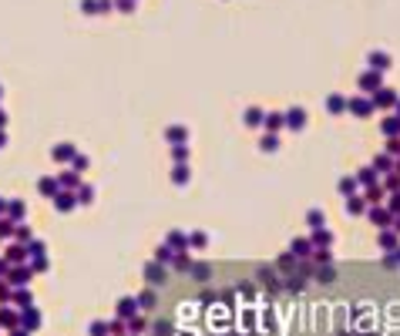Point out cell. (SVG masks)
<instances>
[{
  "mask_svg": "<svg viewBox=\"0 0 400 336\" xmlns=\"http://www.w3.org/2000/svg\"><path fill=\"white\" fill-rule=\"evenodd\" d=\"M360 88H363V91H373V94H377V91H380V71H367V74L360 77Z\"/></svg>",
  "mask_w": 400,
  "mask_h": 336,
  "instance_id": "1",
  "label": "cell"
},
{
  "mask_svg": "<svg viewBox=\"0 0 400 336\" xmlns=\"http://www.w3.org/2000/svg\"><path fill=\"white\" fill-rule=\"evenodd\" d=\"M390 104H397V94L390 91V88H383V91L373 94V108H390Z\"/></svg>",
  "mask_w": 400,
  "mask_h": 336,
  "instance_id": "2",
  "label": "cell"
},
{
  "mask_svg": "<svg viewBox=\"0 0 400 336\" xmlns=\"http://www.w3.org/2000/svg\"><path fill=\"white\" fill-rule=\"evenodd\" d=\"M367 61H370V67H373V71H387V67H390V57L383 54V51H373Z\"/></svg>",
  "mask_w": 400,
  "mask_h": 336,
  "instance_id": "3",
  "label": "cell"
},
{
  "mask_svg": "<svg viewBox=\"0 0 400 336\" xmlns=\"http://www.w3.org/2000/svg\"><path fill=\"white\" fill-rule=\"evenodd\" d=\"M145 276H148V282H152V286H158V282H165V269H162L158 262H152V266L145 269Z\"/></svg>",
  "mask_w": 400,
  "mask_h": 336,
  "instance_id": "4",
  "label": "cell"
},
{
  "mask_svg": "<svg viewBox=\"0 0 400 336\" xmlns=\"http://www.w3.org/2000/svg\"><path fill=\"white\" fill-rule=\"evenodd\" d=\"M286 125H289V128H303V125H306V111H303V108L289 111V114H286Z\"/></svg>",
  "mask_w": 400,
  "mask_h": 336,
  "instance_id": "5",
  "label": "cell"
},
{
  "mask_svg": "<svg viewBox=\"0 0 400 336\" xmlns=\"http://www.w3.org/2000/svg\"><path fill=\"white\" fill-rule=\"evenodd\" d=\"M350 108L357 111V118H370V111H373V101H350Z\"/></svg>",
  "mask_w": 400,
  "mask_h": 336,
  "instance_id": "6",
  "label": "cell"
},
{
  "mask_svg": "<svg viewBox=\"0 0 400 336\" xmlns=\"http://www.w3.org/2000/svg\"><path fill=\"white\" fill-rule=\"evenodd\" d=\"M383 131H387L390 138H397L400 134V118H387V121H383Z\"/></svg>",
  "mask_w": 400,
  "mask_h": 336,
  "instance_id": "7",
  "label": "cell"
},
{
  "mask_svg": "<svg viewBox=\"0 0 400 336\" xmlns=\"http://www.w3.org/2000/svg\"><path fill=\"white\" fill-rule=\"evenodd\" d=\"M306 219H309V225H313V229H320V225L326 222V215H323V212H316V208H313V212H309Z\"/></svg>",
  "mask_w": 400,
  "mask_h": 336,
  "instance_id": "8",
  "label": "cell"
},
{
  "mask_svg": "<svg viewBox=\"0 0 400 336\" xmlns=\"http://www.w3.org/2000/svg\"><path fill=\"white\" fill-rule=\"evenodd\" d=\"M340 192L343 195H353V192H357V182H353V178H340Z\"/></svg>",
  "mask_w": 400,
  "mask_h": 336,
  "instance_id": "9",
  "label": "cell"
},
{
  "mask_svg": "<svg viewBox=\"0 0 400 336\" xmlns=\"http://www.w3.org/2000/svg\"><path fill=\"white\" fill-rule=\"evenodd\" d=\"M171 178H175L178 185H185V182H189V168H185V165H178V168H175V175H171Z\"/></svg>",
  "mask_w": 400,
  "mask_h": 336,
  "instance_id": "10",
  "label": "cell"
},
{
  "mask_svg": "<svg viewBox=\"0 0 400 336\" xmlns=\"http://www.w3.org/2000/svg\"><path fill=\"white\" fill-rule=\"evenodd\" d=\"M343 108H346V101H343V98H336V94H333V98H330V111H333V114H340Z\"/></svg>",
  "mask_w": 400,
  "mask_h": 336,
  "instance_id": "11",
  "label": "cell"
},
{
  "mask_svg": "<svg viewBox=\"0 0 400 336\" xmlns=\"http://www.w3.org/2000/svg\"><path fill=\"white\" fill-rule=\"evenodd\" d=\"M246 121H249V125H259V121H263V111H259V108H249V111H246Z\"/></svg>",
  "mask_w": 400,
  "mask_h": 336,
  "instance_id": "12",
  "label": "cell"
},
{
  "mask_svg": "<svg viewBox=\"0 0 400 336\" xmlns=\"http://www.w3.org/2000/svg\"><path fill=\"white\" fill-rule=\"evenodd\" d=\"M370 219H373L377 225H387V212H383V208H373V212H370Z\"/></svg>",
  "mask_w": 400,
  "mask_h": 336,
  "instance_id": "13",
  "label": "cell"
},
{
  "mask_svg": "<svg viewBox=\"0 0 400 336\" xmlns=\"http://www.w3.org/2000/svg\"><path fill=\"white\" fill-rule=\"evenodd\" d=\"M373 178H377V175H373V168H363V171H360V182H363V185H373Z\"/></svg>",
  "mask_w": 400,
  "mask_h": 336,
  "instance_id": "14",
  "label": "cell"
},
{
  "mask_svg": "<svg viewBox=\"0 0 400 336\" xmlns=\"http://www.w3.org/2000/svg\"><path fill=\"white\" fill-rule=\"evenodd\" d=\"M383 249H394V245H397V235H394V232H383Z\"/></svg>",
  "mask_w": 400,
  "mask_h": 336,
  "instance_id": "15",
  "label": "cell"
},
{
  "mask_svg": "<svg viewBox=\"0 0 400 336\" xmlns=\"http://www.w3.org/2000/svg\"><path fill=\"white\" fill-rule=\"evenodd\" d=\"M276 145H279V141H276V134H266V138H263V151H272Z\"/></svg>",
  "mask_w": 400,
  "mask_h": 336,
  "instance_id": "16",
  "label": "cell"
},
{
  "mask_svg": "<svg viewBox=\"0 0 400 336\" xmlns=\"http://www.w3.org/2000/svg\"><path fill=\"white\" fill-rule=\"evenodd\" d=\"M293 252H296V256H306V252H309V242H303V239L293 242Z\"/></svg>",
  "mask_w": 400,
  "mask_h": 336,
  "instance_id": "17",
  "label": "cell"
},
{
  "mask_svg": "<svg viewBox=\"0 0 400 336\" xmlns=\"http://www.w3.org/2000/svg\"><path fill=\"white\" fill-rule=\"evenodd\" d=\"M54 188H57V182H51V178H44V182H40V192H44V195H51Z\"/></svg>",
  "mask_w": 400,
  "mask_h": 336,
  "instance_id": "18",
  "label": "cell"
},
{
  "mask_svg": "<svg viewBox=\"0 0 400 336\" xmlns=\"http://www.w3.org/2000/svg\"><path fill=\"white\" fill-rule=\"evenodd\" d=\"M185 138V128H171L168 131V141H182Z\"/></svg>",
  "mask_w": 400,
  "mask_h": 336,
  "instance_id": "19",
  "label": "cell"
},
{
  "mask_svg": "<svg viewBox=\"0 0 400 336\" xmlns=\"http://www.w3.org/2000/svg\"><path fill=\"white\" fill-rule=\"evenodd\" d=\"M132 302L134 299H121V309H118V313H121V316H132Z\"/></svg>",
  "mask_w": 400,
  "mask_h": 336,
  "instance_id": "20",
  "label": "cell"
},
{
  "mask_svg": "<svg viewBox=\"0 0 400 336\" xmlns=\"http://www.w3.org/2000/svg\"><path fill=\"white\" fill-rule=\"evenodd\" d=\"M367 199H370V202H380V199H383V188H370V192H367Z\"/></svg>",
  "mask_w": 400,
  "mask_h": 336,
  "instance_id": "21",
  "label": "cell"
},
{
  "mask_svg": "<svg viewBox=\"0 0 400 336\" xmlns=\"http://www.w3.org/2000/svg\"><path fill=\"white\" fill-rule=\"evenodd\" d=\"M346 208H350V212H363V202H360V199H350Z\"/></svg>",
  "mask_w": 400,
  "mask_h": 336,
  "instance_id": "22",
  "label": "cell"
},
{
  "mask_svg": "<svg viewBox=\"0 0 400 336\" xmlns=\"http://www.w3.org/2000/svg\"><path fill=\"white\" fill-rule=\"evenodd\" d=\"M155 333H158V336H168L171 326H168V323H158V326H155Z\"/></svg>",
  "mask_w": 400,
  "mask_h": 336,
  "instance_id": "23",
  "label": "cell"
},
{
  "mask_svg": "<svg viewBox=\"0 0 400 336\" xmlns=\"http://www.w3.org/2000/svg\"><path fill=\"white\" fill-rule=\"evenodd\" d=\"M141 306H145V309H152V306H155V296H152V293H145V296H141Z\"/></svg>",
  "mask_w": 400,
  "mask_h": 336,
  "instance_id": "24",
  "label": "cell"
},
{
  "mask_svg": "<svg viewBox=\"0 0 400 336\" xmlns=\"http://www.w3.org/2000/svg\"><path fill=\"white\" fill-rule=\"evenodd\" d=\"M91 333H95V336H104V333H108V326H104V323H95V326H91Z\"/></svg>",
  "mask_w": 400,
  "mask_h": 336,
  "instance_id": "25",
  "label": "cell"
},
{
  "mask_svg": "<svg viewBox=\"0 0 400 336\" xmlns=\"http://www.w3.org/2000/svg\"><path fill=\"white\" fill-rule=\"evenodd\" d=\"M195 279H209V266H199L195 269Z\"/></svg>",
  "mask_w": 400,
  "mask_h": 336,
  "instance_id": "26",
  "label": "cell"
},
{
  "mask_svg": "<svg viewBox=\"0 0 400 336\" xmlns=\"http://www.w3.org/2000/svg\"><path fill=\"white\" fill-rule=\"evenodd\" d=\"M377 165H380V171H390V158H387V155H380V158H377Z\"/></svg>",
  "mask_w": 400,
  "mask_h": 336,
  "instance_id": "27",
  "label": "cell"
},
{
  "mask_svg": "<svg viewBox=\"0 0 400 336\" xmlns=\"http://www.w3.org/2000/svg\"><path fill=\"white\" fill-rule=\"evenodd\" d=\"M54 155H57V158H71V145H64V148H57Z\"/></svg>",
  "mask_w": 400,
  "mask_h": 336,
  "instance_id": "28",
  "label": "cell"
},
{
  "mask_svg": "<svg viewBox=\"0 0 400 336\" xmlns=\"http://www.w3.org/2000/svg\"><path fill=\"white\" fill-rule=\"evenodd\" d=\"M88 168V158H74V171H84Z\"/></svg>",
  "mask_w": 400,
  "mask_h": 336,
  "instance_id": "29",
  "label": "cell"
},
{
  "mask_svg": "<svg viewBox=\"0 0 400 336\" xmlns=\"http://www.w3.org/2000/svg\"><path fill=\"white\" fill-rule=\"evenodd\" d=\"M390 155H400V138H390Z\"/></svg>",
  "mask_w": 400,
  "mask_h": 336,
  "instance_id": "30",
  "label": "cell"
},
{
  "mask_svg": "<svg viewBox=\"0 0 400 336\" xmlns=\"http://www.w3.org/2000/svg\"><path fill=\"white\" fill-rule=\"evenodd\" d=\"M390 212H400V192H397V199L390 202Z\"/></svg>",
  "mask_w": 400,
  "mask_h": 336,
  "instance_id": "31",
  "label": "cell"
},
{
  "mask_svg": "<svg viewBox=\"0 0 400 336\" xmlns=\"http://www.w3.org/2000/svg\"><path fill=\"white\" fill-rule=\"evenodd\" d=\"M394 229H397V232H400V215H397V219H394Z\"/></svg>",
  "mask_w": 400,
  "mask_h": 336,
  "instance_id": "32",
  "label": "cell"
},
{
  "mask_svg": "<svg viewBox=\"0 0 400 336\" xmlns=\"http://www.w3.org/2000/svg\"><path fill=\"white\" fill-rule=\"evenodd\" d=\"M394 259H397V262H400V249H397V252H394Z\"/></svg>",
  "mask_w": 400,
  "mask_h": 336,
  "instance_id": "33",
  "label": "cell"
},
{
  "mask_svg": "<svg viewBox=\"0 0 400 336\" xmlns=\"http://www.w3.org/2000/svg\"><path fill=\"white\" fill-rule=\"evenodd\" d=\"M0 125H3V111H0Z\"/></svg>",
  "mask_w": 400,
  "mask_h": 336,
  "instance_id": "34",
  "label": "cell"
},
{
  "mask_svg": "<svg viewBox=\"0 0 400 336\" xmlns=\"http://www.w3.org/2000/svg\"><path fill=\"white\" fill-rule=\"evenodd\" d=\"M397 108H400V104H397ZM397 118H400V114H397Z\"/></svg>",
  "mask_w": 400,
  "mask_h": 336,
  "instance_id": "35",
  "label": "cell"
}]
</instances>
